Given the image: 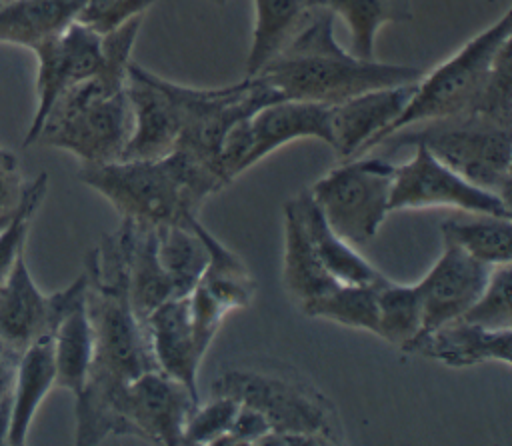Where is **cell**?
Masks as SVG:
<instances>
[{
	"instance_id": "cell-16",
	"label": "cell",
	"mask_w": 512,
	"mask_h": 446,
	"mask_svg": "<svg viewBox=\"0 0 512 446\" xmlns=\"http://www.w3.org/2000/svg\"><path fill=\"white\" fill-rule=\"evenodd\" d=\"M490 268L492 266L474 260L458 246L442 242L438 260L416 282L422 302V330L414 340L460 318L482 292Z\"/></svg>"
},
{
	"instance_id": "cell-23",
	"label": "cell",
	"mask_w": 512,
	"mask_h": 446,
	"mask_svg": "<svg viewBox=\"0 0 512 446\" xmlns=\"http://www.w3.org/2000/svg\"><path fill=\"white\" fill-rule=\"evenodd\" d=\"M302 226L308 234V240L318 254L324 268L342 284H376L384 278L366 258H362L350 242L338 236L332 226L326 222L318 204L314 202L310 190H302L290 198Z\"/></svg>"
},
{
	"instance_id": "cell-30",
	"label": "cell",
	"mask_w": 512,
	"mask_h": 446,
	"mask_svg": "<svg viewBox=\"0 0 512 446\" xmlns=\"http://www.w3.org/2000/svg\"><path fill=\"white\" fill-rule=\"evenodd\" d=\"M442 242L454 244L486 266L508 264L512 258V218L480 214L478 220L448 218L440 224Z\"/></svg>"
},
{
	"instance_id": "cell-15",
	"label": "cell",
	"mask_w": 512,
	"mask_h": 446,
	"mask_svg": "<svg viewBox=\"0 0 512 446\" xmlns=\"http://www.w3.org/2000/svg\"><path fill=\"white\" fill-rule=\"evenodd\" d=\"M202 238L208 248V264L188 298L196 344L204 356L224 316L252 302L256 282L240 256L226 248L204 224Z\"/></svg>"
},
{
	"instance_id": "cell-37",
	"label": "cell",
	"mask_w": 512,
	"mask_h": 446,
	"mask_svg": "<svg viewBox=\"0 0 512 446\" xmlns=\"http://www.w3.org/2000/svg\"><path fill=\"white\" fill-rule=\"evenodd\" d=\"M272 428L268 420L252 406L240 404L232 426L214 446H248L258 444V440L268 434Z\"/></svg>"
},
{
	"instance_id": "cell-12",
	"label": "cell",
	"mask_w": 512,
	"mask_h": 446,
	"mask_svg": "<svg viewBox=\"0 0 512 446\" xmlns=\"http://www.w3.org/2000/svg\"><path fill=\"white\" fill-rule=\"evenodd\" d=\"M84 294V272L64 290L40 292L22 250L0 284V344L20 356L36 340L52 336L66 310Z\"/></svg>"
},
{
	"instance_id": "cell-40",
	"label": "cell",
	"mask_w": 512,
	"mask_h": 446,
	"mask_svg": "<svg viewBox=\"0 0 512 446\" xmlns=\"http://www.w3.org/2000/svg\"><path fill=\"white\" fill-rule=\"evenodd\" d=\"M10 432V394L0 402V446L8 444Z\"/></svg>"
},
{
	"instance_id": "cell-43",
	"label": "cell",
	"mask_w": 512,
	"mask_h": 446,
	"mask_svg": "<svg viewBox=\"0 0 512 446\" xmlns=\"http://www.w3.org/2000/svg\"><path fill=\"white\" fill-rule=\"evenodd\" d=\"M310 6H316V0H306Z\"/></svg>"
},
{
	"instance_id": "cell-34",
	"label": "cell",
	"mask_w": 512,
	"mask_h": 446,
	"mask_svg": "<svg viewBox=\"0 0 512 446\" xmlns=\"http://www.w3.org/2000/svg\"><path fill=\"white\" fill-rule=\"evenodd\" d=\"M512 56H510V42H506L496 58L494 64L466 114H474L486 118L490 122L512 126Z\"/></svg>"
},
{
	"instance_id": "cell-5",
	"label": "cell",
	"mask_w": 512,
	"mask_h": 446,
	"mask_svg": "<svg viewBox=\"0 0 512 446\" xmlns=\"http://www.w3.org/2000/svg\"><path fill=\"white\" fill-rule=\"evenodd\" d=\"M382 144L390 150L422 144L468 182L510 202L512 126H502L474 114H462L406 126L388 134L378 146Z\"/></svg>"
},
{
	"instance_id": "cell-27",
	"label": "cell",
	"mask_w": 512,
	"mask_h": 446,
	"mask_svg": "<svg viewBox=\"0 0 512 446\" xmlns=\"http://www.w3.org/2000/svg\"><path fill=\"white\" fill-rule=\"evenodd\" d=\"M158 260L174 288V296L192 292L208 264V248L198 218L156 228Z\"/></svg>"
},
{
	"instance_id": "cell-25",
	"label": "cell",
	"mask_w": 512,
	"mask_h": 446,
	"mask_svg": "<svg viewBox=\"0 0 512 446\" xmlns=\"http://www.w3.org/2000/svg\"><path fill=\"white\" fill-rule=\"evenodd\" d=\"M86 0H0V42L32 48L78 20Z\"/></svg>"
},
{
	"instance_id": "cell-2",
	"label": "cell",
	"mask_w": 512,
	"mask_h": 446,
	"mask_svg": "<svg viewBox=\"0 0 512 446\" xmlns=\"http://www.w3.org/2000/svg\"><path fill=\"white\" fill-rule=\"evenodd\" d=\"M418 66L358 58L334 38V14L314 6L286 46L256 74L282 98L334 106L368 90L420 80Z\"/></svg>"
},
{
	"instance_id": "cell-35",
	"label": "cell",
	"mask_w": 512,
	"mask_h": 446,
	"mask_svg": "<svg viewBox=\"0 0 512 446\" xmlns=\"http://www.w3.org/2000/svg\"><path fill=\"white\" fill-rule=\"evenodd\" d=\"M510 286H512L510 262L492 266L482 292L460 318L492 330L512 328Z\"/></svg>"
},
{
	"instance_id": "cell-11",
	"label": "cell",
	"mask_w": 512,
	"mask_h": 446,
	"mask_svg": "<svg viewBox=\"0 0 512 446\" xmlns=\"http://www.w3.org/2000/svg\"><path fill=\"white\" fill-rule=\"evenodd\" d=\"M408 208H454L478 216L512 218L510 202L468 182L422 144H414V156L410 160L394 166L390 212Z\"/></svg>"
},
{
	"instance_id": "cell-39",
	"label": "cell",
	"mask_w": 512,
	"mask_h": 446,
	"mask_svg": "<svg viewBox=\"0 0 512 446\" xmlns=\"http://www.w3.org/2000/svg\"><path fill=\"white\" fill-rule=\"evenodd\" d=\"M18 358H20L18 354L10 352L6 346L0 344V402L12 390V378H14V368H16Z\"/></svg>"
},
{
	"instance_id": "cell-1",
	"label": "cell",
	"mask_w": 512,
	"mask_h": 446,
	"mask_svg": "<svg viewBox=\"0 0 512 446\" xmlns=\"http://www.w3.org/2000/svg\"><path fill=\"white\" fill-rule=\"evenodd\" d=\"M84 276L94 354L86 384L76 396L74 442L94 446L112 436L114 404L124 386L158 364L146 322L130 304L120 228L88 252Z\"/></svg>"
},
{
	"instance_id": "cell-6",
	"label": "cell",
	"mask_w": 512,
	"mask_h": 446,
	"mask_svg": "<svg viewBox=\"0 0 512 446\" xmlns=\"http://www.w3.org/2000/svg\"><path fill=\"white\" fill-rule=\"evenodd\" d=\"M510 36L512 10H506L496 22L470 38L432 72L422 74V78L416 82L410 102L384 132L378 144L388 134L406 126L466 114L474 104L498 50L510 42Z\"/></svg>"
},
{
	"instance_id": "cell-17",
	"label": "cell",
	"mask_w": 512,
	"mask_h": 446,
	"mask_svg": "<svg viewBox=\"0 0 512 446\" xmlns=\"http://www.w3.org/2000/svg\"><path fill=\"white\" fill-rule=\"evenodd\" d=\"M416 82L368 90L330 106V148L342 160L376 148L378 140L410 102Z\"/></svg>"
},
{
	"instance_id": "cell-21",
	"label": "cell",
	"mask_w": 512,
	"mask_h": 446,
	"mask_svg": "<svg viewBox=\"0 0 512 446\" xmlns=\"http://www.w3.org/2000/svg\"><path fill=\"white\" fill-rule=\"evenodd\" d=\"M120 234L124 242L128 296L140 320L146 318L174 296V288L158 260L156 228L122 218Z\"/></svg>"
},
{
	"instance_id": "cell-26",
	"label": "cell",
	"mask_w": 512,
	"mask_h": 446,
	"mask_svg": "<svg viewBox=\"0 0 512 446\" xmlns=\"http://www.w3.org/2000/svg\"><path fill=\"white\" fill-rule=\"evenodd\" d=\"M56 386L74 394L82 392L94 354V334L86 310V294L60 318L52 332Z\"/></svg>"
},
{
	"instance_id": "cell-18",
	"label": "cell",
	"mask_w": 512,
	"mask_h": 446,
	"mask_svg": "<svg viewBox=\"0 0 512 446\" xmlns=\"http://www.w3.org/2000/svg\"><path fill=\"white\" fill-rule=\"evenodd\" d=\"M246 134V170L292 140L316 138L330 146V106L280 98L262 106L246 120Z\"/></svg>"
},
{
	"instance_id": "cell-22",
	"label": "cell",
	"mask_w": 512,
	"mask_h": 446,
	"mask_svg": "<svg viewBox=\"0 0 512 446\" xmlns=\"http://www.w3.org/2000/svg\"><path fill=\"white\" fill-rule=\"evenodd\" d=\"M56 386L52 336L30 344L18 358L10 390L8 446H22L46 394Z\"/></svg>"
},
{
	"instance_id": "cell-3",
	"label": "cell",
	"mask_w": 512,
	"mask_h": 446,
	"mask_svg": "<svg viewBox=\"0 0 512 446\" xmlns=\"http://www.w3.org/2000/svg\"><path fill=\"white\" fill-rule=\"evenodd\" d=\"M78 178L104 196L120 218L146 226L190 222L226 180L182 148L150 160L80 164Z\"/></svg>"
},
{
	"instance_id": "cell-10",
	"label": "cell",
	"mask_w": 512,
	"mask_h": 446,
	"mask_svg": "<svg viewBox=\"0 0 512 446\" xmlns=\"http://www.w3.org/2000/svg\"><path fill=\"white\" fill-rule=\"evenodd\" d=\"M198 402V396L160 368L146 370L120 392L112 414V436L178 446L184 424Z\"/></svg>"
},
{
	"instance_id": "cell-4",
	"label": "cell",
	"mask_w": 512,
	"mask_h": 446,
	"mask_svg": "<svg viewBox=\"0 0 512 446\" xmlns=\"http://www.w3.org/2000/svg\"><path fill=\"white\" fill-rule=\"evenodd\" d=\"M126 80L128 68L102 64L96 76L64 90L48 110L34 144L66 150L80 164L122 160L132 132Z\"/></svg>"
},
{
	"instance_id": "cell-14",
	"label": "cell",
	"mask_w": 512,
	"mask_h": 446,
	"mask_svg": "<svg viewBox=\"0 0 512 446\" xmlns=\"http://www.w3.org/2000/svg\"><path fill=\"white\" fill-rule=\"evenodd\" d=\"M126 94L132 110V132L122 160H150L172 152L182 132L176 82L130 62Z\"/></svg>"
},
{
	"instance_id": "cell-24",
	"label": "cell",
	"mask_w": 512,
	"mask_h": 446,
	"mask_svg": "<svg viewBox=\"0 0 512 446\" xmlns=\"http://www.w3.org/2000/svg\"><path fill=\"white\" fill-rule=\"evenodd\" d=\"M282 278L286 292L300 308L342 284L324 268L314 252L292 200L284 204Z\"/></svg>"
},
{
	"instance_id": "cell-33",
	"label": "cell",
	"mask_w": 512,
	"mask_h": 446,
	"mask_svg": "<svg viewBox=\"0 0 512 446\" xmlns=\"http://www.w3.org/2000/svg\"><path fill=\"white\" fill-rule=\"evenodd\" d=\"M46 192H48V174L42 172L34 180L26 182L24 194L16 212L6 222V226L0 228V284L8 276L18 254L26 248V236H28L30 224Z\"/></svg>"
},
{
	"instance_id": "cell-32",
	"label": "cell",
	"mask_w": 512,
	"mask_h": 446,
	"mask_svg": "<svg viewBox=\"0 0 512 446\" xmlns=\"http://www.w3.org/2000/svg\"><path fill=\"white\" fill-rule=\"evenodd\" d=\"M376 286L378 282L376 284H338L336 288L314 298L300 310L312 318H324L348 328L368 330L376 334L378 330Z\"/></svg>"
},
{
	"instance_id": "cell-8",
	"label": "cell",
	"mask_w": 512,
	"mask_h": 446,
	"mask_svg": "<svg viewBox=\"0 0 512 446\" xmlns=\"http://www.w3.org/2000/svg\"><path fill=\"white\" fill-rule=\"evenodd\" d=\"M394 166L384 158L354 156L312 184L310 194L326 222L352 246L370 242L388 216Z\"/></svg>"
},
{
	"instance_id": "cell-31",
	"label": "cell",
	"mask_w": 512,
	"mask_h": 446,
	"mask_svg": "<svg viewBox=\"0 0 512 446\" xmlns=\"http://www.w3.org/2000/svg\"><path fill=\"white\" fill-rule=\"evenodd\" d=\"M376 306V336L404 352L422 330V302L416 284H398L384 276L376 286Z\"/></svg>"
},
{
	"instance_id": "cell-36",
	"label": "cell",
	"mask_w": 512,
	"mask_h": 446,
	"mask_svg": "<svg viewBox=\"0 0 512 446\" xmlns=\"http://www.w3.org/2000/svg\"><path fill=\"white\" fill-rule=\"evenodd\" d=\"M240 402L228 396L210 394V400L198 402L182 432V444H216L232 426Z\"/></svg>"
},
{
	"instance_id": "cell-7",
	"label": "cell",
	"mask_w": 512,
	"mask_h": 446,
	"mask_svg": "<svg viewBox=\"0 0 512 446\" xmlns=\"http://www.w3.org/2000/svg\"><path fill=\"white\" fill-rule=\"evenodd\" d=\"M210 394L228 396L256 408L268 420L270 432L308 434L322 444L342 440V424L334 402L300 378L234 368L212 382Z\"/></svg>"
},
{
	"instance_id": "cell-9",
	"label": "cell",
	"mask_w": 512,
	"mask_h": 446,
	"mask_svg": "<svg viewBox=\"0 0 512 446\" xmlns=\"http://www.w3.org/2000/svg\"><path fill=\"white\" fill-rule=\"evenodd\" d=\"M176 94L182 106V132L176 148L186 150L220 176V148L230 128L282 98L258 76H244L236 84L210 90L176 84Z\"/></svg>"
},
{
	"instance_id": "cell-28",
	"label": "cell",
	"mask_w": 512,
	"mask_h": 446,
	"mask_svg": "<svg viewBox=\"0 0 512 446\" xmlns=\"http://www.w3.org/2000/svg\"><path fill=\"white\" fill-rule=\"evenodd\" d=\"M306 0H254V30L246 58V76H256L308 18Z\"/></svg>"
},
{
	"instance_id": "cell-20",
	"label": "cell",
	"mask_w": 512,
	"mask_h": 446,
	"mask_svg": "<svg viewBox=\"0 0 512 446\" xmlns=\"http://www.w3.org/2000/svg\"><path fill=\"white\" fill-rule=\"evenodd\" d=\"M146 330L158 368L200 398L198 368L204 356L196 344L188 294L172 296L160 304L146 318Z\"/></svg>"
},
{
	"instance_id": "cell-38",
	"label": "cell",
	"mask_w": 512,
	"mask_h": 446,
	"mask_svg": "<svg viewBox=\"0 0 512 446\" xmlns=\"http://www.w3.org/2000/svg\"><path fill=\"white\" fill-rule=\"evenodd\" d=\"M24 186L26 180L20 172V166L0 172V228H4L16 212L24 194Z\"/></svg>"
},
{
	"instance_id": "cell-41",
	"label": "cell",
	"mask_w": 512,
	"mask_h": 446,
	"mask_svg": "<svg viewBox=\"0 0 512 446\" xmlns=\"http://www.w3.org/2000/svg\"><path fill=\"white\" fill-rule=\"evenodd\" d=\"M18 166H20V164H18L16 154L10 152V150H6L4 146H0V172L10 170V168H18Z\"/></svg>"
},
{
	"instance_id": "cell-42",
	"label": "cell",
	"mask_w": 512,
	"mask_h": 446,
	"mask_svg": "<svg viewBox=\"0 0 512 446\" xmlns=\"http://www.w3.org/2000/svg\"><path fill=\"white\" fill-rule=\"evenodd\" d=\"M210 2H214V4H226L228 0H210Z\"/></svg>"
},
{
	"instance_id": "cell-19",
	"label": "cell",
	"mask_w": 512,
	"mask_h": 446,
	"mask_svg": "<svg viewBox=\"0 0 512 446\" xmlns=\"http://www.w3.org/2000/svg\"><path fill=\"white\" fill-rule=\"evenodd\" d=\"M406 354H420L448 368H470L484 362H512V328H484L456 318L414 340Z\"/></svg>"
},
{
	"instance_id": "cell-13",
	"label": "cell",
	"mask_w": 512,
	"mask_h": 446,
	"mask_svg": "<svg viewBox=\"0 0 512 446\" xmlns=\"http://www.w3.org/2000/svg\"><path fill=\"white\" fill-rule=\"evenodd\" d=\"M36 56V110L24 136L32 146L54 100L70 86L92 78L102 68V36L74 20L56 36L30 48Z\"/></svg>"
},
{
	"instance_id": "cell-29",
	"label": "cell",
	"mask_w": 512,
	"mask_h": 446,
	"mask_svg": "<svg viewBox=\"0 0 512 446\" xmlns=\"http://www.w3.org/2000/svg\"><path fill=\"white\" fill-rule=\"evenodd\" d=\"M316 6L346 22L352 54L366 60L374 58L376 34L384 24L412 20L410 0H316Z\"/></svg>"
}]
</instances>
